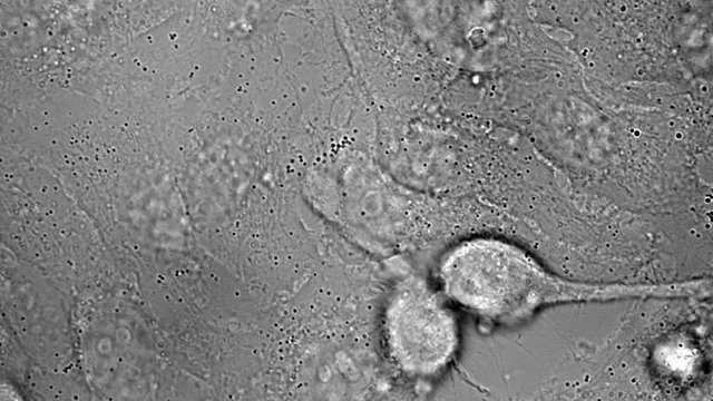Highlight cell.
I'll use <instances>...</instances> for the list:
<instances>
[{
  "label": "cell",
  "mask_w": 713,
  "mask_h": 401,
  "mask_svg": "<svg viewBox=\"0 0 713 401\" xmlns=\"http://www.w3.org/2000/svg\"><path fill=\"white\" fill-rule=\"evenodd\" d=\"M436 276L447 300L502 325L522 323L553 305L672 299L675 294L672 282L566 278L519 245L492 236L470 237L452 245L439 258Z\"/></svg>",
  "instance_id": "cell-1"
},
{
  "label": "cell",
  "mask_w": 713,
  "mask_h": 401,
  "mask_svg": "<svg viewBox=\"0 0 713 401\" xmlns=\"http://www.w3.org/2000/svg\"><path fill=\"white\" fill-rule=\"evenodd\" d=\"M382 325L390 359L412 378L439 375L459 349V326L447 299L420 277H407L395 286Z\"/></svg>",
  "instance_id": "cell-2"
}]
</instances>
